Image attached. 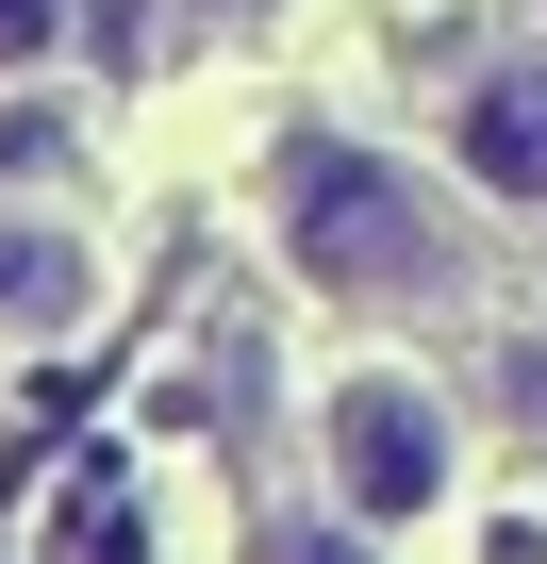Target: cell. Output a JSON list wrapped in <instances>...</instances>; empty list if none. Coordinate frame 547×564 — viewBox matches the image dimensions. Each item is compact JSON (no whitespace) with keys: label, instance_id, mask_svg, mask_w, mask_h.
<instances>
[{"label":"cell","instance_id":"cell-1","mask_svg":"<svg viewBox=\"0 0 547 564\" xmlns=\"http://www.w3.org/2000/svg\"><path fill=\"white\" fill-rule=\"evenodd\" d=\"M283 249H299V282H332V300H415V282L448 265V232H431V199L382 166V150H283Z\"/></svg>","mask_w":547,"mask_h":564},{"label":"cell","instance_id":"cell-2","mask_svg":"<svg viewBox=\"0 0 547 564\" xmlns=\"http://www.w3.org/2000/svg\"><path fill=\"white\" fill-rule=\"evenodd\" d=\"M332 481H349V514H431V498H448V415H431V382L365 366V382L332 399Z\"/></svg>","mask_w":547,"mask_h":564},{"label":"cell","instance_id":"cell-3","mask_svg":"<svg viewBox=\"0 0 547 564\" xmlns=\"http://www.w3.org/2000/svg\"><path fill=\"white\" fill-rule=\"evenodd\" d=\"M448 150H464V183H497V199H547V51L481 67V84H464V117H448Z\"/></svg>","mask_w":547,"mask_h":564},{"label":"cell","instance_id":"cell-4","mask_svg":"<svg viewBox=\"0 0 547 564\" xmlns=\"http://www.w3.org/2000/svg\"><path fill=\"white\" fill-rule=\"evenodd\" d=\"M84 316V249L67 232H0V333H67Z\"/></svg>","mask_w":547,"mask_h":564},{"label":"cell","instance_id":"cell-5","mask_svg":"<svg viewBox=\"0 0 547 564\" xmlns=\"http://www.w3.org/2000/svg\"><path fill=\"white\" fill-rule=\"evenodd\" d=\"M51 34H67V0H0V67H34Z\"/></svg>","mask_w":547,"mask_h":564},{"label":"cell","instance_id":"cell-6","mask_svg":"<svg viewBox=\"0 0 547 564\" xmlns=\"http://www.w3.org/2000/svg\"><path fill=\"white\" fill-rule=\"evenodd\" d=\"M265 564H365L349 531H283V547H265Z\"/></svg>","mask_w":547,"mask_h":564}]
</instances>
